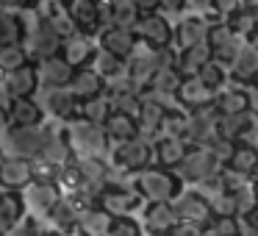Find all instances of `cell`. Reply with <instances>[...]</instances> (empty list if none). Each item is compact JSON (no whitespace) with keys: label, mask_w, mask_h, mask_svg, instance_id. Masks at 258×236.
I'll use <instances>...</instances> for the list:
<instances>
[{"label":"cell","mask_w":258,"mask_h":236,"mask_svg":"<svg viewBox=\"0 0 258 236\" xmlns=\"http://www.w3.org/2000/svg\"><path fill=\"white\" fill-rule=\"evenodd\" d=\"M3 123H6V114H3V106H0V128H3Z\"/></svg>","instance_id":"cell-50"},{"label":"cell","mask_w":258,"mask_h":236,"mask_svg":"<svg viewBox=\"0 0 258 236\" xmlns=\"http://www.w3.org/2000/svg\"><path fill=\"white\" fill-rule=\"evenodd\" d=\"M200 236H217V233H214V230H211V228H206V230H203V233H200Z\"/></svg>","instance_id":"cell-51"},{"label":"cell","mask_w":258,"mask_h":236,"mask_svg":"<svg viewBox=\"0 0 258 236\" xmlns=\"http://www.w3.org/2000/svg\"><path fill=\"white\" fill-rule=\"evenodd\" d=\"M200 233H203V225H197V222H180V219H175L164 236H200Z\"/></svg>","instance_id":"cell-45"},{"label":"cell","mask_w":258,"mask_h":236,"mask_svg":"<svg viewBox=\"0 0 258 236\" xmlns=\"http://www.w3.org/2000/svg\"><path fill=\"white\" fill-rule=\"evenodd\" d=\"M214 42V53H217L219 58H225V62H230V58L239 53V39H236V31H230L228 25H222V28H217L214 34H208Z\"/></svg>","instance_id":"cell-25"},{"label":"cell","mask_w":258,"mask_h":236,"mask_svg":"<svg viewBox=\"0 0 258 236\" xmlns=\"http://www.w3.org/2000/svg\"><path fill=\"white\" fill-rule=\"evenodd\" d=\"M108 111H111V106H108L106 95H95V97H86L84 100V117L89 120V123L103 125V120L108 117Z\"/></svg>","instance_id":"cell-38"},{"label":"cell","mask_w":258,"mask_h":236,"mask_svg":"<svg viewBox=\"0 0 258 236\" xmlns=\"http://www.w3.org/2000/svg\"><path fill=\"white\" fill-rule=\"evenodd\" d=\"M34 45H36L34 53H36V56H42V58L53 56V53L58 50L61 39H58L56 28L50 25V20H42V23H39V31H36V36H34Z\"/></svg>","instance_id":"cell-24"},{"label":"cell","mask_w":258,"mask_h":236,"mask_svg":"<svg viewBox=\"0 0 258 236\" xmlns=\"http://www.w3.org/2000/svg\"><path fill=\"white\" fill-rule=\"evenodd\" d=\"M45 131H39L36 125H17L9 136L12 147L20 153V156H39L42 150V142H45Z\"/></svg>","instance_id":"cell-6"},{"label":"cell","mask_w":258,"mask_h":236,"mask_svg":"<svg viewBox=\"0 0 258 236\" xmlns=\"http://www.w3.org/2000/svg\"><path fill=\"white\" fill-rule=\"evenodd\" d=\"M70 84H73V92H75V97H95V95H100V75L95 73V70H73V78H70Z\"/></svg>","instance_id":"cell-17"},{"label":"cell","mask_w":258,"mask_h":236,"mask_svg":"<svg viewBox=\"0 0 258 236\" xmlns=\"http://www.w3.org/2000/svg\"><path fill=\"white\" fill-rule=\"evenodd\" d=\"M139 195L147 197L153 203H167L178 195V181L172 175L161 172V169H150V172H142L139 178Z\"/></svg>","instance_id":"cell-1"},{"label":"cell","mask_w":258,"mask_h":236,"mask_svg":"<svg viewBox=\"0 0 258 236\" xmlns=\"http://www.w3.org/2000/svg\"><path fill=\"white\" fill-rule=\"evenodd\" d=\"M20 20L12 17V14L0 12V45H12V42L20 39Z\"/></svg>","instance_id":"cell-40"},{"label":"cell","mask_w":258,"mask_h":236,"mask_svg":"<svg viewBox=\"0 0 258 236\" xmlns=\"http://www.w3.org/2000/svg\"><path fill=\"white\" fill-rule=\"evenodd\" d=\"M89 56H92L89 39H84V36H70V39L64 42V62H67V64L78 67V64L86 62Z\"/></svg>","instance_id":"cell-33"},{"label":"cell","mask_w":258,"mask_h":236,"mask_svg":"<svg viewBox=\"0 0 258 236\" xmlns=\"http://www.w3.org/2000/svg\"><path fill=\"white\" fill-rule=\"evenodd\" d=\"M25 0H0V6L3 9H14V6H23Z\"/></svg>","instance_id":"cell-49"},{"label":"cell","mask_w":258,"mask_h":236,"mask_svg":"<svg viewBox=\"0 0 258 236\" xmlns=\"http://www.w3.org/2000/svg\"><path fill=\"white\" fill-rule=\"evenodd\" d=\"M131 3H134V6L142 12V9H153V6L158 3V0H131Z\"/></svg>","instance_id":"cell-47"},{"label":"cell","mask_w":258,"mask_h":236,"mask_svg":"<svg viewBox=\"0 0 258 236\" xmlns=\"http://www.w3.org/2000/svg\"><path fill=\"white\" fill-rule=\"evenodd\" d=\"M134 206H136V195H128V192L119 189V186H111V189H106L100 195V208L106 214H111V217H122V214H128Z\"/></svg>","instance_id":"cell-12"},{"label":"cell","mask_w":258,"mask_h":236,"mask_svg":"<svg viewBox=\"0 0 258 236\" xmlns=\"http://www.w3.org/2000/svg\"><path fill=\"white\" fill-rule=\"evenodd\" d=\"M206 62H211V47L206 42L189 45V47H183V56H180V73H186V75L200 73V67Z\"/></svg>","instance_id":"cell-20"},{"label":"cell","mask_w":258,"mask_h":236,"mask_svg":"<svg viewBox=\"0 0 258 236\" xmlns=\"http://www.w3.org/2000/svg\"><path fill=\"white\" fill-rule=\"evenodd\" d=\"M158 3H164V9H172V12H178L183 6V0H158Z\"/></svg>","instance_id":"cell-48"},{"label":"cell","mask_w":258,"mask_h":236,"mask_svg":"<svg viewBox=\"0 0 258 236\" xmlns=\"http://www.w3.org/2000/svg\"><path fill=\"white\" fill-rule=\"evenodd\" d=\"M200 3H211V0H200Z\"/></svg>","instance_id":"cell-53"},{"label":"cell","mask_w":258,"mask_h":236,"mask_svg":"<svg viewBox=\"0 0 258 236\" xmlns=\"http://www.w3.org/2000/svg\"><path fill=\"white\" fill-rule=\"evenodd\" d=\"M70 14H73V25H78L81 31H95L100 20V9L95 0H75L70 6Z\"/></svg>","instance_id":"cell-16"},{"label":"cell","mask_w":258,"mask_h":236,"mask_svg":"<svg viewBox=\"0 0 258 236\" xmlns=\"http://www.w3.org/2000/svg\"><path fill=\"white\" fill-rule=\"evenodd\" d=\"M161 67V64H158V58L156 56H147V58H134V64H131V70H128V75H131V81H134V84H150V78L153 75H156V70Z\"/></svg>","instance_id":"cell-34"},{"label":"cell","mask_w":258,"mask_h":236,"mask_svg":"<svg viewBox=\"0 0 258 236\" xmlns=\"http://www.w3.org/2000/svg\"><path fill=\"white\" fill-rule=\"evenodd\" d=\"M139 20V9L131 3V0H117L114 3V14H111V23L117 28H134V23Z\"/></svg>","instance_id":"cell-36"},{"label":"cell","mask_w":258,"mask_h":236,"mask_svg":"<svg viewBox=\"0 0 258 236\" xmlns=\"http://www.w3.org/2000/svg\"><path fill=\"white\" fill-rule=\"evenodd\" d=\"M70 78H73V64H67L61 56H47L42 70H39V75H36V81L47 84L50 89L70 84Z\"/></svg>","instance_id":"cell-8"},{"label":"cell","mask_w":258,"mask_h":236,"mask_svg":"<svg viewBox=\"0 0 258 236\" xmlns=\"http://www.w3.org/2000/svg\"><path fill=\"white\" fill-rule=\"evenodd\" d=\"M183 136H189L191 142L197 145H206L217 136V114H214L211 106H203V108H195L191 117H186V128H183Z\"/></svg>","instance_id":"cell-3"},{"label":"cell","mask_w":258,"mask_h":236,"mask_svg":"<svg viewBox=\"0 0 258 236\" xmlns=\"http://www.w3.org/2000/svg\"><path fill=\"white\" fill-rule=\"evenodd\" d=\"M56 200H58V189H56L53 181H36V184L28 189V203H34L36 208H42V211H50Z\"/></svg>","instance_id":"cell-27"},{"label":"cell","mask_w":258,"mask_h":236,"mask_svg":"<svg viewBox=\"0 0 258 236\" xmlns=\"http://www.w3.org/2000/svg\"><path fill=\"white\" fill-rule=\"evenodd\" d=\"M12 120H14V125H36L42 120V108L31 97H14L12 100Z\"/></svg>","instance_id":"cell-26"},{"label":"cell","mask_w":258,"mask_h":236,"mask_svg":"<svg viewBox=\"0 0 258 236\" xmlns=\"http://www.w3.org/2000/svg\"><path fill=\"white\" fill-rule=\"evenodd\" d=\"M134 28H136V34H139L147 45L156 47V50H158V47H167L169 25L164 23L161 17H156V14H145V17H142V14H139V20L134 23Z\"/></svg>","instance_id":"cell-5"},{"label":"cell","mask_w":258,"mask_h":236,"mask_svg":"<svg viewBox=\"0 0 258 236\" xmlns=\"http://www.w3.org/2000/svg\"><path fill=\"white\" fill-rule=\"evenodd\" d=\"M247 106H250V103H247V95L244 92H236V89L211 97V108L219 114H241V111H247Z\"/></svg>","instance_id":"cell-22"},{"label":"cell","mask_w":258,"mask_h":236,"mask_svg":"<svg viewBox=\"0 0 258 236\" xmlns=\"http://www.w3.org/2000/svg\"><path fill=\"white\" fill-rule=\"evenodd\" d=\"M161 117H164V108L158 106L156 100H150V103L142 100L139 111L134 114L136 131H145V134H156V131H158V123H161Z\"/></svg>","instance_id":"cell-21"},{"label":"cell","mask_w":258,"mask_h":236,"mask_svg":"<svg viewBox=\"0 0 258 236\" xmlns=\"http://www.w3.org/2000/svg\"><path fill=\"white\" fill-rule=\"evenodd\" d=\"M180 36V45L189 47V45H197V42H206L208 39V25L203 20H186L178 31Z\"/></svg>","instance_id":"cell-35"},{"label":"cell","mask_w":258,"mask_h":236,"mask_svg":"<svg viewBox=\"0 0 258 236\" xmlns=\"http://www.w3.org/2000/svg\"><path fill=\"white\" fill-rule=\"evenodd\" d=\"M175 167H178L180 178L200 181V178H206L208 172H214V169H217V161L211 158V153H208L206 147H200V150H186V156L180 158Z\"/></svg>","instance_id":"cell-4"},{"label":"cell","mask_w":258,"mask_h":236,"mask_svg":"<svg viewBox=\"0 0 258 236\" xmlns=\"http://www.w3.org/2000/svg\"><path fill=\"white\" fill-rule=\"evenodd\" d=\"M230 167V172L236 175H252V169H255V150H252L250 145L247 147H233V153H230V158L225 161Z\"/></svg>","instance_id":"cell-32"},{"label":"cell","mask_w":258,"mask_h":236,"mask_svg":"<svg viewBox=\"0 0 258 236\" xmlns=\"http://www.w3.org/2000/svg\"><path fill=\"white\" fill-rule=\"evenodd\" d=\"M147 158H150V147L142 139H136V136L125 139L117 150V164L125 169H142L147 164Z\"/></svg>","instance_id":"cell-7"},{"label":"cell","mask_w":258,"mask_h":236,"mask_svg":"<svg viewBox=\"0 0 258 236\" xmlns=\"http://www.w3.org/2000/svg\"><path fill=\"white\" fill-rule=\"evenodd\" d=\"M20 214H23V203L17 195H0V233H6L17 225Z\"/></svg>","instance_id":"cell-30"},{"label":"cell","mask_w":258,"mask_h":236,"mask_svg":"<svg viewBox=\"0 0 258 236\" xmlns=\"http://www.w3.org/2000/svg\"><path fill=\"white\" fill-rule=\"evenodd\" d=\"M31 178H34L31 164L23 161V158H6V161L0 164V184L3 186L17 189V186H25Z\"/></svg>","instance_id":"cell-13"},{"label":"cell","mask_w":258,"mask_h":236,"mask_svg":"<svg viewBox=\"0 0 258 236\" xmlns=\"http://www.w3.org/2000/svg\"><path fill=\"white\" fill-rule=\"evenodd\" d=\"M108 106H111L114 111H119V114H131V117H134V114L139 111L142 100H139L136 92L128 89V86H117V89L111 92V97H108Z\"/></svg>","instance_id":"cell-31"},{"label":"cell","mask_w":258,"mask_h":236,"mask_svg":"<svg viewBox=\"0 0 258 236\" xmlns=\"http://www.w3.org/2000/svg\"><path fill=\"white\" fill-rule=\"evenodd\" d=\"M183 128H186V117L183 114H172V111H164L161 123H158V131L164 136H183Z\"/></svg>","instance_id":"cell-41"},{"label":"cell","mask_w":258,"mask_h":236,"mask_svg":"<svg viewBox=\"0 0 258 236\" xmlns=\"http://www.w3.org/2000/svg\"><path fill=\"white\" fill-rule=\"evenodd\" d=\"M20 64H25V53H23V47H20L17 42L0 47V70H6L9 73V70L20 67Z\"/></svg>","instance_id":"cell-39"},{"label":"cell","mask_w":258,"mask_h":236,"mask_svg":"<svg viewBox=\"0 0 258 236\" xmlns=\"http://www.w3.org/2000/svg\"><path fill=\"white\" fill-rule=\"evenodd\" d=\"M47 108H50V111L56 114V117L67 120V117H73L75 108H78V97H75V92H73V89L64 92L61 86H56V89L47 92Z\"/></svg>","instance_id":"cell-18"},{"label":"cell","mask_w":258,"mask_h":236,"mask_svg":"<svg viewBox=\"0 0 258 236\" xmlns=\"http://www.w3.org/2000/svg\"><path fill=\"white\" fill-rule=\"evenodd\" d=\"M108 219H111V214H106L103 208H86L84 214H78V217H75V222H78L81 233H86V236H103V233H106Z\"/></svg>","instance_id":"cell-19"},{"label":"cell","mask_w":258,"mask_h":236,"mask_svg":"<svg viewBox=\"0 0 258 236\" xmlns=\"http://www.w3.org/2000/svg\"><path fill=\"white\" fill-rule=\"evenodd\" d=\"M145 222H147V230H153V233L164 236V233L169 230V225L175 222V217H172V208H169V203H153V206L147 208V217H145Z\"/></svg>","instance_id":"cell-23"},{"label":"cell","mask_w":258,"mask_h":236,"mask_svg":"<svg viewBox=\"0 0 258 236\" xmlns=\"http://www.w3.org/2000/svg\"><path fill=\"white\" fill-rule=\"evenodd\" d=\"M73 136H75V142L84 147V153H100L103 147H106V134H103V128L97 123H89V120L75 123Z\"/></svg>","instance_id":"cell-9"},{"label":"cell","mask_w":258,"mask_h":236,"mask_svg":"<svg viewBox=\"0 0 258 236\" xmlns=\"http://www.w3.org/2000/svg\"><path fill=\"white\" fill-rule=\"evenodd\" d=\"M211 230L217 236H239V222L233 217H217V222L211 225Z\"/></svg>","instance_id":"cell-46"},{"label":"cell","mask_w":258,"mask_h":236,"mask_svg":"<svg viewBox=\"0 0 258 236\" xmlns=\"http://www.w3.org/2000/svg\"><path fill=\"white\" fill-rule=\"evenodd\" d=\"M103 50L111 53V56L117 58H125L131 50H134V36H131L128 28H108L106 34H103Z\"/></svg>","instance_id":"cell-15"},{"label":"cell","mask_w":258,"mask_h":236,"mask_svg":"<svg viewBox=\"0 0 258 236\" xmlns=\"http://www.w3.org/2000/svg\"><path fill=\"white\" fill-rule=\"evenodd\" d=\"M233 75L239 81H252V75H255V50L252 47L239 50L233 56Z\"/></svg>","instance_id":"cell-37"},{"label":"cell","mask_w":258,"mask_h":236,"mask_svg":"<svg viewBox=\"0 0 258 236\" xmlns=\"http://www.w3.org/2000/svg\"><path fill=\"white\" fill-rule=\"evenodd\" d=\"M172 217L180 219V222H197V225H206L208 217H211V206L203 200L200 195H175L172 203Z\"/></svg>","instance_id":"cell-2"},{"label":"cell","mask_w":258,"mask_h":236,"mask_svg":"<svg viewBox=\"0 0 258 236\" xmlns=\"http://www.w3.org/2000/svg\"><path fill=\"white\" fill-rule=\"evenodd\" d=\"M103 134H106V139H117V142H125L131 139V136H136V123L131 114H108L106 120H103Z\"/></svg>","instance_id":"cell-14"},{"label":"cell","mask_w":258,"mask_h":236,"mask_svg":"<svg viewBox=\"0 0 258 236\" xmlns=\"http://www.w3.org/2000/svg\"><path fill=\"white\" fill-rule=\"evenodd\" d=\"M156 156L161 158V164H167V167H175V164H178L180 158L186 156V142L180 139V136H164V139L158 142Z\"/></svg>","instance_id":"cell-29"},{"label":"cell","mask_w":258,"mask_h":236,"mask_svg":"<svg viewBox=\"0 0 258 236\" xmlns=\"http://www.w3.org/2000/svg\"><path fill=\"white\" fill-rule=\"evenodd\" d=\"M39 156H42V161H47V164H53V167H56V164H64L70 158V147H67V142H61V136L47 134L45 142H42Z\"/></svg>","instance_id":"cell-28"},{"label":"cell","mask_w":258,"mask_h":236,"mask_svg":"<svg viewBox=\"0 0 258 236\" xmlns=\"http://www.w3.org/2000/svg\"><path fill=\"white\" fill-rule=\"evenodd\" d=\"M20 236H34V233H31V230H23V233H20Z\"/></svg>","instance_id":"cell-52"},{"label":"cell","mask_w":258,"mask_h":236,"mask_svg":"<svg viewBox=\"0 0 258 236\" xmlns=\"http://www.w3.org/2000/svg\"><path fill=\"white\" fill-rule=\"evenodd\" d=\"M178 97L186 103V106H195V108H203V106H211V97L214 92L208 89L206 84H203L200 78H186L178 84Z\"/></svg>","instance_id":"cell-10"},{"label":"cell","mask_w":258,"mask_h":236,"mask_svg":"<svg viewBox=\"0 0 258 236\" xmlns=\"http://www.w3.org/2000/svg\"><path fill=\"white\" fill-rule=\"evenodd\" d=\"M103 236H139V228H136L134 222H131L128 217H111L106 225V233Z\"/></svg>","instance_id":"cell-42"},{"label":"cell","mask_w":258,"mask_h":236,"mask_svg":"<svg viewBox=\"0 0 258 236\" xmlns=\"http://www.w3.org/2000/svg\"><path fill=\"white\" fill-rule=\"evenodd\" d=\"M36 86V70H31L28 64L9 70L6 73V89L12 92V97H28Z\"/></svg>","instance_id":"cell-11"},{"label":"cell","mask_w":258,"mask_h":236,"mask_svg":"<svg viewBox=\"0 0 258 236\" xmlns=\"http://www.w3.org/2000/svg\"><path fill=\"white\" fill-rule=\"evenodd\" d=\"M95 73L100 75H117L119 73V58L117 56H111V53H106L103 50L100 56H97V64H95Z\"/></svg>","instance_id":"cell-44"},{"label":"cell","mask_w":258,"mask_h":236,"mask_svg":"<svg viewBox=\"0 0 258 236\" xmlns=\"http://www.w3.org/2000/svg\"><path fill=\"white\" fill-rule=\"evenodd\" d=\"M197 78H200L203 84L208 86V89H217V86L225 81V73H222V67H219V64L206 62V64L200 67V73H197Z\"/></svg>","instance_id":"cell-43"}]
</instances>
